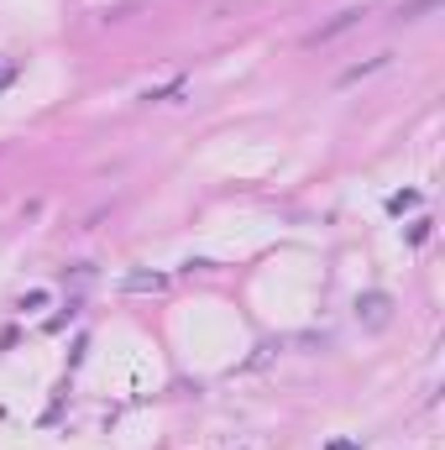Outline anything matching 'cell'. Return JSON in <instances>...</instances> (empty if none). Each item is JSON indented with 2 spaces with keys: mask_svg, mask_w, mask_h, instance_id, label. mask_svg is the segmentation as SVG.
<instances>
[{
  "mask_svg": "<svg viewBox=\"0 0 445 450\" xmlns=\"http://www.w3.org/2000/svg\"><path fill=\"white\" fill-rule=\"evenodd\" d=\"M356 320H362L367 330H383V325L393 320V298L387 294H362L356 298Z\"/></svg>",
  "mask_w": 445,
  "mask_h": 450,
  "instance_id": "cell-1",
  "label": "cell"
},
{
  "mask_svg": "<svg viewBox=\"0 0 445 450\" xmlns=\"http://www.w3.org/2000/svg\"><path fill=\"white\" fill-rule=\"evenodd\" d=\"M168 273H126L121 278V294H163Z\"/></svg>",
  "mask_w": 445,
  "mask_h": 450,
  "instance_id": "cell-2",
  "label": "cell"
},
{
  "mask_svg": "<svg viewBox=\"0 0 445 450\" xmlns=\"http://www.w3.org/2000/svg\"><path fill=\"white\" fill-rule=\"evenodd\" d=\"M178 95H189V79H173V84H163V89H141L147 105H157V100H178Z\"/></svg>",
  "mask_w": 445,
  "mask_h": 450,
  "instance_id": "cell-3",
  "label": "cell"
},
{
  "mask_svg": "<svg viewBox=\"0 0 445 450\" xmlns=\"http://www.w3.org/2000/svg\"><path fill=\"white\" fill-rule=\"evenodd\" d=\"M403 210H419V189H399V194H387V215H403Z\"/></svg>",
  "mask_w": 445,
  "mask_h": 450,
  "instance_id": "cell-4",
  "label": "cell"
},
{
  "mask_svg": "<svg viewBox=\"0 0 445 450\" xmlns=\"http://www.w3.org/2000/svg\"><path fill=\"white\" fill-rule=\"evenodd\" d=\"M377 69H387V53H383V58L356 63V69H346V73H340V84H356V79H367V73H377Z\"/></svg>",
  "mask_w": 445,
  "mask_h": 450,
  "instance_id": "cell-5",
  "label": "cell"
},
{
  "mask_svg": "<svg viewBox=\"0 0 445 450\" xmlns=\"http://www.w3.org/2000/svg\"><path fill=\"white\" fill-rule=\"evenodd\" d=\"M47 298H53V294H47V288H32V294H26V298H21V309H26V314H32V309H42V304H47Z\"/></svg>",
  "mask_w": 445,
  "mask_h": 450,
  "instance_id": "cell-6",
  "label": "cell"
},
{
  "mask_svg": "<svg viewBox=\"0 0 445 450\" xmlns=\"http://www.w3.org/2000/svg\"><path fill=\"white\" fill-rule=\"evenodd\" d=\"M430 225H435V220H414V225H409V241H414V246H419V241H430Z\"/></svg>",
  "mask_w": 445,
  "mask_h": 450,
  "instance_id": "cell-7",
  "label": "cell"
},
{
  "mask_svg": "<svg viewBox=\"0 0 445 450\" xmlns=\"http://www.w3.org/2000/svg\"><path fill=\"white\" fill-rule=\"evenodd\" d=\"M325 450H362V440H330Z\"/></svg>",
  "mask_w": 445,
  "mask_h": 450,
  "instance_id": "cell-8",
  "label": "cell"
},
{
  "mask_svg": "<svg viewBox=\"0 0 445 450\" xmlns=\"http://www.w3.org/2000/svg\"><path fill=\"white\" fill-rule=\"evenodd\" d=\"M11 79H16V63H0V89H6Z\"/></svg>",
  "mask_w": 445,
  "mask_h": 450,
  "instance_id": "cell-9",
  "label": "cell"
}]
</instances>
